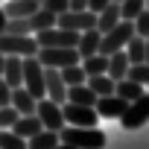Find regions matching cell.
Instances as JSON below:
<instances>
[{
  "label": "cell",
  "instance_id": "cell-1",
  "mask_svg": "<svg viewBox=\"0 0 149 149\" xmlns=\"http://www.w3.org/2000/svg\"><path fill=\"white\" fill-rule=\"evenodd\" d=\"M58 137L61 143H70V146H76V149H105L108 143V134L97 126H61L58 129Z\"/></svg>",
  "mask_w": 149,
  "mask_h": 149
},
{
  "label": "cell",
  "instance_id": "cell-2",
  "mask_svg": "<svg viewBox=\"0 0 149 149\" xmlns=\"http://www.w3.org/2000/svg\"><path fill=\"white\" fill-rule=\"evenodd\" d=\"M0 53L3 56H35L38 41L35 35H12V32H0Z\"/></svg>",
  "mask_w": 149,
  "mask_h": 149
},
{
  "label": "cell",
  "instance_id": "cell-3",
  "mask_svg": "<svg viewBox=\"0 0 149 149\" xmlns=\"http://www.w3.org/2000/svg\"><path fill=\"white\" fill-rule=\"evenodd\" d=\"M38 61L44 64V67H67V64H76V61H82L79 58V50L76 47H38Z\"/></svg>",
  "mask_w": 149,
  "mask_h": 149
},
{
  "label": "cell",
  "instance_id": "cell-4",
  "mask_svg": "<svg viewBox=\"0 0 149 149\" xmlns=\"http://www.w3.org/2000/svg\"><path fill=\"white\" fill-rule=\"evenodd\" d=\"M24 88L35 100L47 97V91H44V64L38 61V56H24Z\"/></svg>",
  "mask_w": 149,
  "mask_h": 149
},
{
  "label": "cell",
  "instance_id": "cell-5",
  "mask_svg": "<svg viewBox=\"0 0 149 149\" xmlns=\"http://www.w3.org/2000/svg\"><path fill=\"white\" fill-rule=\"evenodd\" d=\"M120 123H123V129H129V132H134V129H140V126L149 123V91L140 94L137 100H132V102L126 105Z\"/></svg>",
  "mask_w": 149,
  "mask_h": 149
},
{
  "label": "cell",
  "instance_id": "cell-6",
  "mask_svg": "<svg viewBox=\"0 0 149 149\" xmlns=\"http://www.w3.org/2000/svg\"><path fill=\"white\" fill-rule=\"evenodd\" d=\"M35 41L38 47H76L79 44V32L73 29H64V26H50V29H41L35 32Z\"/></svg>",
  "mask_w": 149,
  "mask_h": 149
},
{
  "label": "cell",
  "instance_id": "cell-7",
  "mask_svg": "<svg viewBox=\"0 0 149 149\" xmlns=\"http://www.w3.org/2000/svg\"><path fill=\"white\" fill-rule=\"evenodd\" d=\"M56 24L64 26V29H73V32H85V29L97 26V12H91V9H67V12H61L56 18Z\"/></svg>",
  "mask_w": 149,
  "mask_h": 149
},
{
  "label": "cell",
  "instance_id": "cell-8",
  "mask_svg": "<svg viewBox=\"0 0 149 149\" xmlns=\"http://www.w3.org/2000/svg\"><path fill=\"white\" fill-rule=\"evenodd\" d=\"M61 111H64L67 126H97V120H100L94 105H79V102H70V100L61 102Z\"/></svg>",
  "mask_w": 149,
  "mask_h": 149
},
{
  "label": "cell",
  "instance_id": "cell-9",
  "mask_svg": "<svg viewBox=\"0 0 149 149\" xmlns=\"http://www.w3.org/2000/svg\"><path fill=\"white\" fill-rule=\"evenodd\" d=\"M35 114L41 117V126H44V129L58 132V129L64 126V111H61V105H58V102H53L50 97H41V100H38Z\"/></svg>",
  "mask_w": 149,
  "mask_h": 149
},
{
  "label": "cell",
  "instance_id": "cell-10",
  "mask_svg": "<svg viewBox=\"0 0 149 149\" xmlns=\"http://www.w3.org/2000/svg\"><path fill=\"white\" fill-rule=\"evenodd\" d=\"M44 91H47V97L53 100V102H64L67 100V85H64V79H61V70L58 67H44Z\"/></svg>",
  "mask_w": 149,
  "mask_h": 149
},
{
  "label": "cell",
  "instance_id": "cell-11",
  "mask_svg": "<svg viewBox=\"0 0 149 149\" xmlns=\"http://www.w3.org/2000/svg\"><path fill=\"white\" fill-rule=\"evenodd\" d=\"M126 100L123 97H117V94H105V97H97V102H94V108H97V114L100 117H105V120H120L123 117V111H126Z\"/></svg>",
  "mask_w": 149,
  "mask_h": 149
},
{
  "label": "cell",
  "instance_id": "cell-12",
  "mask_svg": "<svg viewBox=\"0 0 149 149\" xmlns=\"http://www.w3.org/2000/svg\"><path fill=\"white\" fill-rule=\"evenodd\" d=\"M100 41H102V32L94 26V29H85V32H79V44H76V50H79V58H88V56H94V53H100Z\"/></svg>",
  "mask_w": 149,
  "mask_h": 149
},
{
  "label": "cell",
  "instance_id": "cell-13",
  "mask_svg": "<svg viewBox=\"0 0 149 149\" xmlns=\"http://www.w3.org/2000/svg\"><path fill=\"white\" fill-rule=\"evenodd\" d=\"M129 67H132V61H129L126 50H114V53L108 56V76H111L114 82L126 79V73H129Z\"/></svg>",
  "mask_w": 149,
  "mask_h": 149
},
{
  "label": "cell",
  "instance_id": "cell-14",
  "mask_svg": "<svg viewBox=\"0 0 149 149\" xmlns=\"http://www.w3.org/2000/svg\"><path fill=\"white\" fill-rule=\"evenodd\" d=\"M3 79H6L12 88H21V85H24V58H21V56H6Z\"/></svg>",
  "mask_w": 149,
  "mask_h": 149
},
{
  "label": "cell",
  "instance_id": "cell-15",
  "mask_svg": "<svg viewBox=\"0 0 149 149\" xmlns=\"http://www.w3.org/2000/svg\"><path fill=\"white\" fill-rule=\"evenodd\" d=\"M120 21H123V18H120V3H114V0H111L105 9L97 12V29H100V32H108V29L117 26Z\"/></svg>",
  "mask_w": 149,
  "mask_h": 149
},
{
  "label": "cell",
  "instance_id": "cell-16",
  "mask_svg": "<svg viewBox=\"0 0 149 149\" xmlns=\"http://www.w3.org/2000/svg\"><path fill=\"white\" fill-rule=\"evenodd\" d=\"M38 6H41L38 0H6L3 12H6V18H29Z\"/></svg>",
  "mask_w": 149,
  "mask_h": 149
},
{
  "label": "cell",
  "instance_id": "cell-17",
  "mask_svg": "<svg viewBox=\"0 0 149 149\" xmlns=\"http://www.w3.org/2000/svg\"><path fill=\"white\" fill-rule=\"evenodd\" d=\"M44 126H41V117L38 114H21L18 120H15V126H12V132L15 134H21V137H32V134H38Z\"/></svg>",
  "mask_w": 149,
  "mask_h": 149
},
{
  "label": "cell",
  "instance_id": "cell-18",
  "mask_svg": "<svg viewBox=\"0 0 149 149\" xmlns=\"http://www.w3.org/2000/svg\"><path fill=\"white\" fill-rule=\"evenodd\" d=\"M12 105L18 108V114H35V105H38V100L21 85V88H12Z\"/></svg>",
  "mask_w": 149,
  "mask_h": 149
},
{
  "label": "cell",
  "instance_id": "cell-19",
  "mask_svg": "<svg viewBox=\"0 0 149 149\" xmlns=\"http://www.w3.org/2000/svg\"><path fill=\"white\" fill-rule=\"evenodd\" d=\"M58 140H61L58 132H53V129H41L38 134L26 137V149H53Z\"/></svg>",
  "mask_w": 149,
  "mask_h": 149
},
{
  "label": "cell",
  "instance_id": "cell-20",
  "mask_svg": "<svg viewBox=\"0 0 149 149\" xmlns=\"http://www.w3.org/2000/svg\"><path fill=\"white\" fill-rule=\"evenodd\" d=\"M56 18H58V15H53V12H50V9H44V6H38V9L29 15L32 35H35V32H41V29H50V26H56Z\"/></svg>",
  "mask_w": 149,
  "mask_h": 149
},
{
  "label": "cell",
  "instance_id": "cell-21",
  "mask_svg": "<svg viewBox=\"0 0 149 149\" xmlns=\"http://www.w3.org/2000/svg\"><path fill=\"white\" fill-rule=\"evenodd\" d=\"M114 94H117V97H123L126 102H132V100H137L140 94H146V88H143L140 82H134V79H129V76H126V79H120V82L114 85Z\"/></svg>",
  "mask_w": 149,
  "mask_h": 149
},
{
  "label": "cell",
  "instance_id": "cell-22",
  "mask_svg": "<svg viewBox=\"0 0 149 149\" xmlns=\"http://www.w3.org/2000/svg\"><path fill=\"white\" fill-rule=\"evenodd\" d=\"M123 50H126V56H129V61H132V64L146 61V38H143V35H137V32H134Z\"/></svg>",
  "mask_w": 149,
  "mask_h": 149
},
{
  "label": "cell",
  "instance_id": "cell-23",
  "mask_svg": "<svg viewBox=\"0 0 149 149\" xmlns=\"http://www.w3.org/2000/svg\"><path fill=\"white\" fill-rule=\"evenodd\" d=\"M67 100L70 102H79V105H94L97 102V94L88 88V82H82V85H70L67 88Z\"/></svg>",
  "mask_w": 149,
  "mask_h": 149
},
{
  "label": "cell",
  "instance_id": "cell-24",
  "mask_svg": "<svg viewBox=\"0 0 149 149\" xmlns=\"http://www.w3.org/2000/svg\"><path fill=\"white\" fill-rule=\"evenodd\" d=\"M85 82H88V88H91V91H94L97 97L114 94V85H117V82H114V79L108 76V73H97V76H88Z\"/></svg>",
  "mask_w": 149,
  "mask_h": 149
},
{
  "label": "cell",
  "instance_id": "cell-25",
  "mask_svg": "<svg viewBox=\"0 0 149 149\" xmlns=\"http://www.w3.org/2000/svg\"><path fill=\"white\" fill-rule=\"evenodd\" d=\"M79 64L85 67V73H88V76H97V73H108V56H102V53H94V56L82 58Z\"/></svg>",
  "mask_w": 149,
  "mask_h": 149
},
{
  "label": "cell",
  "instance_id": "cell-26",
  "mask_svg": "<svg viewBox=\"0 0 149 149\" xmlns=\"http://www.w3.org/2000/svg\"><path fill=\"white\" fill-rule=\"evenodd\" d=\"M61 79H64V85L70 88V85H82V82L88 79V73H85V67L76 61V64H67V67H61Z\"/></svg>",
  "mask_w": 149,
  "mask_h": 149
},
{
  "label": "cell",
  "instance_id": "cell-27",
  "mask_svg": "<svg viewBox=\"0 0 149 149\" xmlns=\"http://www.w3.org/2000/svg\"><path fill=\"white\" fill-rule=\"evenodd\" d=\"M0 149H26V137L15 134L12 129H0Z\"/></svg>",
  "mask_w": 149,
  "mask_h": 149
},
{
  "label": "cell",
  "instance_id": "cell-28",
  "mask_svg": "<svg viewBox=\"0 0 149 149\" xmlns=\"http://www.w3.org/2000/svg\"><path fill=\"white\" fill-rule=\"evenodd\" d=\"M143 9H146V0H123L120 3V18L123 21H134Z\"/></svg>",
  "mask_w": 149,
  "mask_h": 149
},
{
  "label": "cell",
  "instance_id": "cell-29",
  "mask_svg": "<svg viewBox=\"0 0 149 149\" xmlns=\"http://www.w3.org/2000/svg\"><path fill=\"white\" fill-rule=\"evenodd\" d=\"M126 76L134 79V82H140V85L146 88V85H149V61H137V64H132Z\"/></svg>",
  "mask_w": 149,
  "mask_h": 149
},
{
  "label": "cell",
  "instance_id": "cell-30",
  "mask_svg": "<svg viewBox=\"0 0 149 149\" xmlns=\"http://www.w3.org/2000/svg\"><path fill=\"white\" fill-rule=\"evenodd\" d=\"M18 117H21V114H18V108H15L12 102H9V105H0V129H12Z\"/></svg>",
  "mask_w": 149,
  "mask_h": 149
},
{
  "label": "cell",
  "instance_id": "cell-31",
  "mask_svg": "<svg viewBox=\"0 0 149 149\" xmlns=\"http://www.w3.org/2000/svg\"><path fill=\"white\" fill-rule=\"evenodd\" d=\"M134 32L143 35V38H149V9H143V12L134 18Z\"/></svg>",
  "mask_w": 149,
  "mask_h": 149
},
{
  "label": "cell",
  "instance_id": "cell-32",
  "mask_svg": "<svg viewBox=\"0 0 149 149\" xmlns=\"http://www.w3.org/2000/svg\"><path fill=\"white\" fill-rule=\"evenodd\" d=\"M41 6H44V9H50L53 15H61V12H67V9H70V0H41Z\"/></svg>",
  "mask_w": 149,
  "mask_h": 149
},
{
  "label": "cell",
  "instance_id": "cell-33",
  "mask_svg": "<svg viewBox=\"0 0 149 149\" xmlns=\"http://www.w3.org/2000/svg\"><path fill=\"white\" fill-rule=\"evenodd\" d=\"M12 102V85L0 76V105H9Z\"/></svg>",
  "mask_w": 149,
  "mask_h": 149
},
{
  "label": "cell",
  "instance_id": "cell-34",
  "mask_svg": "<svg viewBox=\"0 0 149 149\" xmlns=\"http://www.w3.org/2000/svg\"><path fill=\"white\" fill-rule=\"evenodd\" d=\"M108 3H111V0H88V9H91V12H100V9H105Z\"/></svg>",
  "mask_w": 149,
  "mask_h": 149
},
{
  "label": "cell",
  "instance_id": "cell-35",
  "mask_svg": "<svg viewBox=\"0 0 149 149\" xmlns=\"http://www.w3.org/2000/svg\"><path fill=\"white\" fill-rule=\"evenodd\" d=\"M70 9H88V0H70Z\"/></svg>",
  "mask_w": 149,
  "mask_h": 149
},
{
  "label": "cell",
  "instance_id": "cell-36",
  "mask_svg": "<svg viewBox=\"0 0 149 149\" xmlns=\"http://www.w3.org/2000/svg\"><path fill=\"white\" fill-rule=\"evenodd\" d=\"M6 21H9V18H6V12H3V6H0V32L6 29Z\"/></svg>",
  "mask_w": 149,
  "mask_h": 149
},
{
  "label": "cell",
  "instance_id": "cell-37",
  "mask_svg": "<svg viewBox=\"0 0 149 149\" xmlns=\"http://www.w3.org/2000/svg\"><path fill=\"white\" fill-rule=\"evenodd\" d=\"M53 149H76V146H70V143H61V140H58V143H56Z\"/></svg>",
  "mask_w": 149,
  "mask_h": 149
},
{
  "label": "cell",
  "instance_id": "cell-38",
  "mask_svg": "<svg viewBox=\"0 0 149 149\" xmlns=\"http://www.w3.org/2000/svg\"><path fill=\"white\" fill-rule=\"evenodd\" d=\"M3 67H6V56L0 53V76H3Z\"/></svg>",
  "mask_w": 149,
  "mask_h": 149
},
{
  "label": "cell",
  "instance_id": "cell-39",
  "mask_svg": "<svg viewBox=\"0 0 149 149\" xmlns=\"http://www.w3.org/2000/svg\"><path fill=\"white\" fill-rule=\"evenodd\" d=\"M146 61H149V38H146Z\"/></svg>",
  "mask_w": 149,
  "mask_h": 149
},
{
  "label": "cell",
  "instance_id": "cell-40",
  "mask_svg": "<svg viewBox=\"0 0 149 149\" xmlns=\"http://www.w3.org/2000/svg\"><path fill=\"white\" fill-rule=\"evenodd\" d=\"M114 3H123V0H114Z\"/></svg>",
  "mask_w": 149,
  "mask_h": 149
},
{
  "label": "cell",
  "instance_id": "cell-41",
  "mask_svg": "<svg viewBox=\"0 0 149 149\" xmlns=\"http://www.w3.org/2000/svg\"><path fill=\"white\" fill-rule=\"evenodd\" d=\"M146 9H149V0H146Z\"/></svg>",
  "mask_w": 149,
  "mask_h": 149
},
{
  "label": "cell",
  "instance_id": "cell-42",
  "mask_svg": "<svg viewBox=\"0 0 149 149\" xmlns=\"http://www.w3.org/2000/svg\"><path fill=\"white\" fill-rule=\"evenodd\" d=\"M146 91H149V85H146Z\"/></svg>",
  "mask_w": 149,
  "mask_h": 149
},
{
  "label": "cell",
  "instance_id": "cell-43",
  "mask_svg": "<svg viewBox=\"0 0 149 149\" xmlns=\"http://www.w3.org/2000/svg\"><path fill=\"white\" fill-rule=\"evenodd\" d=\"M38 3H41V0H38Z\"/></svg>",
  "mask_w": 149,
  "mask_h": 149
}]
</instances>
